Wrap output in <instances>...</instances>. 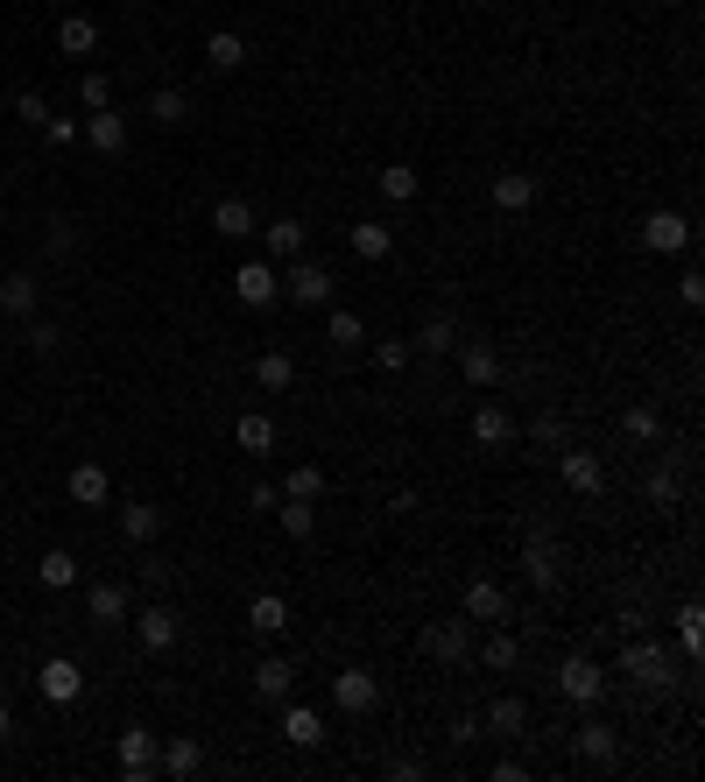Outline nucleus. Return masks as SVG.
Segmentation results:
<instances>
[{"instance_id":"obj_1","label":"nucleus","mask_w":705,"mask_h":782,"mask_svg":"<svg viewBox=\"0 0 705 782\" xmlns=\"http://www.w3.org/2000/svg\"><path fill=\"white\" fill-rule=\"evenodd\" d=\"M282 296H290V303H303V311H325V303L339 296V275L325 269V261L297 254V261H290V275H282Z\"/></svg>"},{"instance_id":"obj_2","label":"nucleus","mask_w":705,"mask_h":782,"mask_svg":"<svg viewBox=\"0 0 705 782\" xmlns=\"http://www.w3.org/2000/svg\"><path fill=\"white\" fill-rule=\"evenodd\" d=\"M621 677L628 684H642V691H663V684H671V656H663V642H628L621 648Z\"/></svg>"},{"instance_id":"obj_3","label":"nucleus","mask_w":705,"mask_h":782,"mask_svg":"<svg viewBox=\"0 0 705 782\" xmlns=\"http://www.w3.org/2000/svg\"><path fill=\"white\" fill-rule=\"evenodd\" d=\"M416 642H424V656H431V663H445V670H459V663L473 656V621H431V627H424V635H416Z\"/></svg>"},{"instance_id":"obj_4","label":"nucleus","mask_w":705,"mask_h":782,"mask_svg":"<svg viewBox=\"0 0 705 782\" xmlns=\"http://www.w3.org/2000/svg\"><path fill=\"white\" fill-rule=\"evenodd\" d=\"M558 691H564L571 705H600V698H606V670H600L593 656H564V663H558Z\"/></svg>"},{"instance_id":"obj_5","label":"nucleus","mask_w":705,"mask_h":782,"mask_svg":"<svg viewBox=\"0 0 705 782\" xmlns=\"http://www.w3.org/2000/svg\"><path fill=\"white\" fill-rule=\"evenodd\" d=\"M234 296L247 303V311L276 303L282 296V269H276V261H240V269H234Z\"/></svg>"},{"instance_id":"obj_6","label":"nucleus","mask_w":705,"mask_h":782,"mask_svg":"<svg viewBox=\"0 0 705 782\" xmlns=\"http://www.w3.org/2000/svg\"><path fill=\"white\" fill-rule=\"evenodd\" d=\"M374 698H381V677L374 670H360V663H346V670H339L332 677V705H339V712H374Z\"/></svg>"},{"instance_id":"obj_7","label":"nucleus","mask_w":705,"mask_h":782,"mask_svg":"<svg viewBox=\"0 0 705 782\" xmlns=\"http://www.w3.org/2000/svg\"><path fill=\"white\" fill-rule=\"evenodd\" d=\"M156 761H163L156 733H148V727H121V775L127 782H148V775H156Z\"/></svg>"},{"instance_id":"obj_8","label":"nucleus","mask_w":705,"mask_h":782,"mask_svg":"<svg viewBox=\"0 0 705 782\" xmlns=\"http://www.w3.org/2000/svg\"><path fill=\"white\" fill-rule=\"evenodd\" d=\"M516 606H508V593H501V578H473L466 585V621L473 627H494V621H508Z\"/></svg>"},{"instance_id":"obj_9","label":"nucleus","mask_w":705,"mask_h":782,"mask_svg":"<svg viewBox=\"0 0 705 782\" xmlns=\"http://www.w3.org/2000/svg\"><path fill=\"white\" fill-rule=\"evenodd\" d=\"M290 691H297V663L290 656H261L255 663V698L261 705H290Z\"/></svg>"},{"instance_id":"obj_10","label":"nucleus","mask_w":705,"mask_h":782,"mask_svg":"<svg viewBox=\"0 0 705 782\" xmlns=\"http://www.w3.org/2000/svg\"><path fill=\"white\" fill-rule=\"evenodd\" d=\"M642 247H656V254H684V247H692V219H684V212H650V219H642Z\"/></svg>"},{"instance_id":"obj_11","label":"nucleus","mask_w":705,"mask_h":782,"mask_svg":"<svg viewBox=\"0 0 705 782\" xmlns=\"http://www.w3.org/2000/svg\"><path fill=\"white\" fill-rule=\"evenodd\" d=\"M558 472H564V487H571V493H606V466L593 459V451H579V445H564V451H558Z\"/></svg>"},{"instance_id":"obj_12","label":"nucleus","mask_w":705,"mask_h":782,"mask_svg":"<svg viewBox=\"0 0 705 782\" xmlns=\"http://www.w3.org/2000/svg\"><path fill=\"white\" fill-rule=\"evenodd\" d=\"M522 571H529V585H537V593H550V585L564 578V550H558V543H543V536H529Z\"/></svg>"},{"instance_id":"obj_13","label":"nucleus","mask_w":705,"mask_h":782,"mask_svg":"<svg viewBox=\"0 0 705 782\" xmlns=\"http://www.w3.org/2000/svg\"><path fill=\"white\" fill-rule=\"evenodd\" d=\"M480 733H494V740H522V733H529V705H522V698H494L487 712H480Z\"/></svg>"},{"instance_id":"obj_14","label":"nucleus","mask_w":705,"mask_h":782,"mask_svg":"<svg viewBox=\"0 0 705 782\" xmlns=\"http://www.w3.org/2000/svg\"><path fill=\"white\" fill-rule=\"evenodd\" d=\"M35 684H43V698H50V705H71V698L85 691V670H79V663H71V656H50V663H43V677H35Z\"/></svg>"},{"instance_id":"obj_15","label":"nucleus","mask_w":705,"mask_h":782,"mask_svg":"<svg viewBox=\"0 0 705 782\" xmlns=\"http://www.w3.org/2000/svg\"><path fill=\"white\" fill-rule=\"evenodd\" d=\"M85 142L100 148V156H127V113H113V106H100L85 121Z\"/></svg>"},{"instance_id":"obj_16","label":"nucleus","mask_w":705,"mask_h":782,"mask_svg":"<svg viewBox=\"0 0 705 782\" xmlns=\"http://www.w3.org/2000/svg\"><path fill=\"white\" fill-rule=\"evenodd\" d=\"M35 303H43V282H35L29 269H8V275H0V311H8V317H29Z\"/></svg>"},{"instance_id":"obj_17","label":"nucleus","mask_w":705,"mask_h":782,"mask_svg":"<svg viewBox=\"0 0 705 782\" xmlns=\"http://www.w3.org/2000/svg\"><path fill=\"white\" fill-rule=\"evenodd\" d=\"M247 627H255L261 642H276L282 627H290V599H282V593H255V599H247Z\"/></svg>"},{"instance_id":"obj_18","label":"nucleus","mask_w":705,"mask_h":782,"mask_svg":"<svg viewBox=\"0 0 705 782\" xmlns=\"http://www.w3.org/2000/svg\"><path fill=\"white\" fill-rule=\"evenodd\" d=\"M537 205V177L529 169H501L494 177V212H529Z\"/></svg>"},{"instance_id":"obj_19","label":"nucleus","mask_w":705,"mask_h":782,"mask_svg":"<svg viewBox=\"0 0 705 782\" xmlns=\"http://www.w3.org/2000/svg\"><path fill=\"white\" fill-rule=\"evenodd\" d=\"M212 233H219V240H247V233H261L255 205H247V198H219V205H212Z\"/></svg>"},{"instance_id":"obj_20","label":"nucleus","mask_w":705,"mask_h":782,"mask_svg":"<svg viewBox=\"0 0 705 782\" xmlns=\"http://www.w3.org/2000/svg\"><path fill=\"white\" fill-rule=\"evenodd\" d=\"M85 614L100 621V627H121V621H127V585H113V578H92V593H85Z\"/></svg>"},{"instance_id":"obj_21","label":"nucleus","mask_w":705,"mask_h":782,"mask_svg":"<svg viewBox=\"0 0 705 782\" xmlns=\"http://www.w3.org/2000/svg\"><path fill=\"white\" fill-rule=\"evenodd\" d=\"M473 445H487V451H508V445H516V416H508V409H473Z\"/></svg>"},{"instance_id":"obj_22","label":"nucleus","mask_w":705,"mask_h":782,"mask_svg":"<svg viewBox=\"0 0 705 782\" xmlns=\"http://www.w3.org/2000/svg\"><path fill=\"white\" fill-rule=\"evenodd\" d=\"M480 663H487L494 677H508V670L522 663V642L508 635V621H494V627H487V642H480Z\"/></svg>"},{"instance_id":"obj_23","label":"nucleus","mask_w":705,"mask_h":782,"mask_svg":"<svg viewBox=\"0 0 705 782\" xmlns=\"http://www.w3.org/2000/svg\"><path fill=\"white\" fill-rule=\"evenodd\" d=\"M135 635H142L148 656H169V648H177V614H169V606H148V614L135 621Z\"/></svg>"},{"instance_id":"obj_24","label":"nucleus","mask_w":705,"mask_h":782,"mask_svg":"<svg viewBox=\"0 0 705 782\" xmlns=\"http://www.w3.org/2000/svg\"><path fill=\"white\" fill-rule=\"evenodd\" d=\"M56 50H64V56H92V50H100V22H92V14H64V22H56Z\"/></svg>"},{"instance_id":"obj_25","label":"nucleus","mask_w":705,"mask_h":782,"mask_svg":"<svg viewBox=\"0 0 705 782\" xmlns=\"http://www.w3.org/2000/svg\"><path fill=\"white\" fill-rule=\"evenodd\" d=\"M346 240H353L360 261H388V254H395V226H381V219H360Z\"/></svg>"},{"instance_id":"obj_26","label":"nucleus","mask_w":705,"mask_h":782,"mask_svg":"<svg viewBox=\"0 0 705 782\" xmlns=\"http://www.w3.org/2000/svg\"><path fill=\"white\" fill-rule=\"evenodd\" d=\"M571 748H579V761H614L621 740H614V727H606V719H585V727L571 733Z\"/></svg>"},{"instance_id":"obj_27","label":"nucleus","mask_w":705,"mask_h":782,"mask_svg":"<svg viewBox=\"0 0 705 782\" xmlns=\"http://www.w3.org/2000/svg\"><path fill=\"white\" fill-rule=\"evenodd\" d=\"M459 374L473 380V388H494V380H501V353L473 338V346H459Z\"/></svg>"},{"instance_id":"obj_28","label":"nucleus","mask_w":705,"mask_h":782,"mask_svg":"<svg viewBox=\"0 0 705 782\" xmlns=\"http://www.w3.org/2000/svg\"><path fill=\"white\" fill-rule=\"evenodd\" d=\"M156 769H163V775H177V782H190V775L205 769V748H198L190 733H177V740L163 748V761H156Z\"/></svg>"},{"instance_id":"obj_29","label":"nucleus","mask_w":705,"mask_h":782,"mask_svg":"<svg viewBox=\"0 0 705 782\" xmlns=\"http://www.w3.org/2000/svg\"><path fill=\"white\" fill-rule=\"evenodd\" d=\"M121 536H127V543H156V536H163V508L127 501V508H121Z\"/></svg>"},{"instance_id":"obj_30","label":"nucleus","mask_w":705,"mask_h":782,"mask_svg":"<svg viewBox=\"0 0 705 782\" xmlns=\"http://www.w3.org/2000/svg\"><path fill=\"white\" fill-rule=\"evenodd\" d=\"M255 380H261V388H269V395H282V388H297V359L282 353V346H269V353L255 359Z\"/></svg>"},{"instance_id":"obj_31","label":"nucleus","mask_w":705,"mask_h":782,"mask_svg":"<svg viewBox=\"0 0 705 782\" xmlns=\"http://www.w3.org/2000/svg\"><path fill=\"white\" fill-rule=\"evenodd\" d=\"M282 740H290V748H318V740H325V719H318L311 705H290V712H282Z\"/></svg>"},{"instance_id":"obj_32","label":"nucleus","mask_w":705,"mask_h":782,"mask_svg":"<svg viewBox=\"0 0 705 782\" xmlns=\"http://www.w3.org/2000/svg\"><path fill=\"white\" fill-rule=\"evenodd\" d=\"M234 445L240 451H255V459H269V451H276V424H269V416H240V424H234Z\"/></svg>"},{"instance_id":"obj_33","label":"nucleus","mask_w":705,"mask_h":782,"mask_svg":"<svg viewBox=\"0 0 705 782\" xmlns=\"http://www.w3.org/2000/svg\"><path fill=\"white\" fill-rule=\"evenodd\" d=\"M205 64H212V71H240V64H247V35L212 29V43H205Z\"/></svg>"},{"instance_id":"obj_34","label":"nucleus","mask_w":705,"mask_h":782,"mask_svg":"<svg viewBox=\"0 0 705 782\" xmlns=\"http://www.w3.org/2000/svg\"><path fill=\"white\" fill-rule=\"evenodd\" d=\"M106 493H113V480H106V466H79V472H71V501H79V508H100Z\"/></svg>"},{"instance_id":"obj_35","label":"nucleus","mask_w":705,"mask_h":782,"mask_svg":"<svg viewBox=\"0 0 705 782\" xmlns=\"http://www.w3.org/2000/svg\"><path fill=\"white\" fill-rule=\"evenodd\" d=\"M452 346H459V317H445V311L424 317V332H416V353H452Z\"/></svg>"},{"instance_id":"obj_36","label":"nucleus","mask_w":705,"mask_h":782,"mask_svg":"<svg viewBox=\"0 0 705 782\" xmlns=\"http://www.w3.org/2000/svg\"><path fill=\"white\" fill-rule=\"evenodd\" d=\"M269 233V261H297L303 254V219H276V226H261Z\"/></svg>"},{"instance_id":"obj_37","label":"nucleus","mask_w":705,"mask_h":782,"mask_svg":"<svg viewBox=\"0 0 705 782\" xmlns=\"http://www.w3.org/2000/svg\"><path fill=\"white\" fill-rule=\"evenodd\" d=\"M276 522H282V529H290V536L303 543V536L318 529V501H290V493H282V501H276Z\"/></svg>"},{"instance_id":"obj_38","label":"nucleus","mask_w":705,"mask_h":782,"mask_svg":"<svg viewBox=\"0 0 705 782\" xmlns=\"http://www.w3.org/2000/svg\"><path fill=\"white\" fill-rule=\"evenodd\" d=\"M148 113H156V127H184L190 121V100L177 85H163V92H148Z\"/></svg>"},{"instance_id":"obj_39","label":"nucleus","mask_w":705,"mask_h":782,"mask_svg":"<svg viewBox=\"0 0 705 782\" xmlns=\"http://www.w3.org/2000/svg\"><path fill=\"white\" fill-rule=\"evenodd\" d=\"M282 493H290V501H325V466H297L290 480H282Z\"/></svg>"},{"instance_id":"obj_40","label":"nucleus","mask_w":705,"mask_h":782,"mask_svg":"<svg viewBox=\"0 0 705 782\" xmlns=\"http://www.w3.org/2000/svg\"><path fill=\"white\" fill-rule=\"evenodd\" d=\"M43 585H50V593H71V585H79V557H71V550H50V557H43Z\"/></svg>"},{"instance_id":"obj_41","label":"nucleus","mask_w":705,"mask_h":782,"mask_svg":"<svg viewBox=\"0 0 705 782\" xmlns=\"http://www.w3.org/2000/svg\"><path fill=\"white\" fill-rule=\"evenodd\" d=\"M381 198H388V205H409V198H416V169H409V163H388V169H381Z\"/></svg>"},{"instance_id":"obj_42","label":"nucleus","mask_w":705,"mask_h":782,"mask_svg":"<svg viewBox=\"0 0 705 782\" xmlns=\"http://www.w3.org/2000/svg\"><path fill=\"white\" fill-rule=\"evenodd\" d=\"M325 338H332V346H339V353H353V346H360V338H367V324H360L353 311H332V317H325Z\"/></svg>"},{"instance_id":"obj_43","label":"nucleus","mask_w":705,"mask_h":782,"mask_svg":"<svg viewBox=\"0 0 705 782\" xmlns=\"http://www.w3.org/2000/svg\"><path fill=\"white\" fill-rule=\"evenodd\" d=\"M677 642H684V656H698V648H705V614H698V599L677 606Z\"/></svg>"},{"instance_id":"obj_44","label":"nucleus","mask_w":705,"mask_h":782,"mask_svg":"<svg viewBox=\"0 0 705 782\" xmlns=\"http://www.w3.org/2000/svg\"><path fill=\"white\" fill-rule=\"evenodd\" d=\"M621 430L635 437V445H656V437H663V416H656V409H628V416H621Z\"/></svg>"},{"instance_id":"obj_45","label":"nucleus","mask_w":705,"mask_h":782,"mask_svg":"<svg viewBox=\"0 0 705 782\" xmlns=\"http://www.w3.org/2000/svg\"><path fill=\"white\" fill-rule=\"evenodd\" d=\"M529 437H537L543 451H564V445H571V424H564V416H537V424H529Z\"/></svg>"},{"instance_id":"obj_46","label":"nucleus","mask_w":705,"mask_h":782,"mask_svg":"<svg viewBox=\"0 0 705 782\" xmlns=\"http://www.w3.org/2000/svg\"><path fill=\"white\" fill-rule=\"evenodd\" d=\"M374 367H381V374H403V367H409V338H381V346H374Z\"/></svg>"},{"instance_id":"obj_47","label":"nucleus","mask_w":705,"mask_h":782,"mask_svg":"<svg viewBox=\"0 0 705 782\" xmlns=\"http://www.w3.org/2000/svg\"><path fill=\"white\" fill-rule=\"evenodd\" d=\"M642 493H650L656 508H671V501H677V472H671V466H656L650 480H642Z\"/></svg>"},{"instance_id":"obj_48","label":"nucleus","mask_w":705,"mask_h":782,"mask_svg":"<svg viewBox=\"0 0 705 782\" xmlns=\"http://www.w3.org/2000/svg\"><path fill=\"white\" fill-rule=\"evenodd\" d=\"M79 92H85V106H92V113H100V106H113V79H106V71H85V79H79Z\"/></svg>"},{"instance_id":"obj_49","label":"nucleus","mask_w":705,"mask_h":782,"mask_svg":"<svg viewBox=\"0 0 705 782\" xmlns=\"http://www.w3.org/2000/svg\"><path fill=\"white\" fill-rule=\"evenodd\" d=\"M14 113H22L29 127H43L50 121V106H43V92H14Z\"/></svg>"},{"instance_id":"obj_50","label":"nucleus","mask_w":705,"mask_h":782,"mask_svg":"<svg viewBox=\"0 0 705 782\" xmlns=\"http://www.w3.org/2000/svg\"><path fill=\"white\" fill-rule=\"evenodd\" d=\"M431 769H424V761H416V754H395L388 761V782H424Z\"/></svg>"},{"instance_id":"obj_51","label":"nucleus","mask_w":705,"mask_h":782,"mask_svg":"<svg viewBox=\"0 0 705 782\" xmlns=\"http://www.w3.org/2000/svg\"><path fill=\"white\" fill-rule=\"evenodd\" d=\"M56 338H64V332H56V324H43V317L29 324V353H56Z\"/></svg>"},{"instance_id":"obj_52","label":"nucleus","mask_w":705,"mask_h":782,"mask_svg":"<svg viewBox=\"0 0 705 782\" xmlns=\"http://www.w3.org/2000/svg\"><path fill=\"white\" fill-rule=\"evenodd\" d=\"M43 135H50V142H79L85 127H79V121H64V113H50V121H43Z\"/></svg>"},{"instance_id":"obj_53","label":"nucleus","mask_w":705,"mask_h":782,"mask_svg":"<svg viewBox=\"0 0 705 782\" xmlns=\"http://www.w3.org/2000/svg\"><path fill=\"white\" fill-rule=\"evenodd\" d=\"M677 296H684V303H705V275L684 269V275H677Z\"/></svg>"},{"instance_id":"obj_54","label":"nucleus","mask_w":705,"mask_h":782,"mask_svg":"<svg viewBox=\"0 0 705 782\" xmlns=\"http://www.w3.org/2000/svg\"><path fill=\"white\" fill-rule=\"evenodd\" d=\"M71 247H79V233H71V219H56L50 226V254H71Z\"/></svg>"},{"instance_id":"obj_55","label":"nucleus","mask_w":705,"mask_h":782,"mask_svg":"<svg viewBox=\"0 0 705 782\" xmlns=\"http://www.w3.org/2000/svg\"><path fill=\"white\" fill-rule=\"evenodd\" d=\"M276 501H282V487H269V480H261L255 493H247V508H261V514H276Z\"/></svg>"},{"instance_id":"obj_56","label":"nucleus","mask_w":705,"mask_h":782,"mask_svg":"<svg viewBox=\"0 0 705 782\" xmlns=\"http://www.w3.org/2000/svg\"><path fill=\"white\" fill-rule=\"evenodd\" d=\"M0 740H14V712H8V698H0Z\"/></svg>"}]
</instances>
